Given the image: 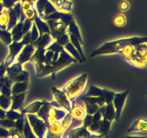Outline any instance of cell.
Here are the masks:
<instances>
[{
    "label": "cell",
    "instance_id": "6",
    "mask_svg": "<svg viewBox=\"0 0 147 138\" xmlns=\"http://www.w3.org/2000/svg\"><path fill=\"white\" fill-rule=\"evenodd\" d=\"M53 91L54 93L55 101L58 103V104L63 110L67 111V112L70 113L71 111V102L70 101L65 93L63 91L55 89V88L53 89Z\"/></svg>",
    "mask_w": 147,
    "mask_h": 138
},
{
    "label": "cell",
    "instance_id": "4",
    "mask_svg": "<svg viewBox=\"0 0 147 138\" xmlns=\"http://www.w3.org/2000/svg\"><path fill=\"white\" fill-rule=\"evenodd\" d=\"M129 91H126L123 93H115L113 101H112L115 111H116L115 120L118 121L120 119L121 114L122 113V110H123V106H124L125 101H126V97L129 94Z\"/></svg>",
    "mask_w": 147,
    "mask_h": 138
},
{
    "label": "cell",
    "instance_id": "15",
    "mask_svg": "<svg viewBox=\"0 0 147 138\" xmlns=\"http://www.w3.org/2000/svg\"><path fill=\"white\" fill-rule=\"evenodd\" d=\"M69 24H70V25H69V29H68L69 33L73 34V35H74L75 37L79 40V42H80L81 44H83V39H82L81 34H80V31H79V29L78 27L77 24H76L73 20L70 22Z\"/></svg>",
    "mask_w": 147,
    "mask_h": 138
},
{
    "label": "cell",
    "instance_id": "8",
    "mask_svg": "<svg viewBox=\"0 0 147 138\" xmlns=\"http://www.w3.org/2000/svg\"><path fill=\"white\" fill-rule=\"evenodd\" d=\"M22 50L20 53V54L19 55L17 59V62H16V63H20V64H22V63H25L26 61L30 60L32 55L33 53L35 51L36 48L33 46L32 44H28L25 45Z\"/></svg>",
    "mask_w": 147,
    "mask_h": 138
},
{
    "label": "cell",
    "instance_id": "18",
    "mask_svg": "<svg viewBox=\"0 0 147 138\" xmlns=\"http://www.w3.org/2000/svg\"><path fill=\"white\" fill-rule=\"evenodd\" d=\"M103 89H99L96 86H91L90 89L87 93L84 95L85 96H103Z\"/></svg>",
    "mask_w": 147,
    "mask_h": 138
},
{
    "label": "cell",
    "instance_id": "14",
    "mask_svg": "<svg viewBox=\"0 0 147 138\" xmlns=\"http://www.w3.org/2000/svg\"><path fill=\"white\" fill-rule=\"evenodd\" d=\"M35 24L37 25L39 34H40V36L44 34L50 33V28H49L48 25L45 22L42 21L40 18H38L37 17H35Z\"/></svg>",
    "mask_w": 147,
    "mask_h": 138
},
{
    "label": "cell",
    "instance_id": "24",
    "mask_svg": "<svg viewBox=\"0 0 147 138\" xmlns=\"http://www.w3.org/2000/svg\"><path fill=\"white\" fill-rule=\"evenodd\" d=\"M9 130L10 133L9 138H24L23 135H21L14 127L11 128Z\"/></svg>",
    "mask_w": 147,
    "mask_h": 138
},
{
    "label": "cell",
    "instance_id": "7",
    "mask_svg": "<svg viewBox=\"0 0 147 138\" xmlns=\"http://www.w3.org/2000/svg\"><path fill=\"white\" fill-rule=\"evenodd\" d=\"M24 46V44L22 42H14L11 45H10V53L9 55L7 57V60H6V65L7 66H10L11 64H13L14 61L16 60L17 55L21 52L22 49Z\"/></svg>",
    "mask_w": 147,
    "mask_h": 138
},
{
    "label": "cell",
    "instance_id": "17",
    "mask_svg": "<svg viewBox=\"0 0 147 138\" xmlns=\"http://www.w3.org/2000/svg\"><path fill=\"white\" fill-rule=\"evenodd\" d=\"M23 114L18 110H11L6 112V119H10L11 121H16L23 116Z\"/></svg>",
    "mask_w": 147,
    "mask_h": 138
},
{
    "label": "cell",
    "instance_id": "13",
    "mask_svg": "<svg viewBox=\"0 0 147 138\" xmlns=\"http://www.w3.org/2000/svg\"><path fill=\"white\" fill-rule=\"evenodd\" d=\"M27 89V83L26 81L16 82L11 87V93L13 95L26 92Z\"/></svg>",
    "mask_w": 147,
    "mask_h": 138
},
{
    "label": "cell",
    "instance_id": "25",
    "mask_svg": "<svg viewBox=\"0 0 147 138\" xmlns=\"http://www.w3.org/2000/svg\"><path fill=\"white\" fill-rule=\"evenodd\" d=\"M9 136H10L9 130L0 126V137L8 138L9 137Z\"/></svg>",
    "mask_w": 147,
    "mask_h": 138
},
{
    "label": "cell",
    "instance_id": "12",
    "mask_svg": "<svg viewBox=\"0 0 147 138\" xmlns=\"http://www.w3.org/2000/svg\"><path fill=\"white\" fill-rule=\"evenodd\" d=\"M45 101H37L33 102V103H30L28 106H27L25 109L22 110L21 112L23 114L37 113V112L40 110L41 106L45 103Z\"/></svg>",
    "mask_w": 147,
    "mask_h": 138
},
{
    "label": "cell",
    "instance_id": "21",
    "mask_svg": "<svg viewBox=\"0 0 147 138\" xmlns=\"http://www.w3.org/2000/svg\"><path fill=\"white\" fill-rule=\"evenodd\" d=\"M32 27L31 32H30V40L32 43L34 42L37 40L39 37V31L37 27H36L35 24H32Z\"/></svg>",
    "mask_w": 147,
    "mask_h": 138
},
{
    "label": "cell",
    "instance_id": "28",
    "mask_svg": "<svg viewBox=\"0 0 147 138\" xmlns=\"http://www.w3.org/2000/svg\"><path fill=\"white\" fill-rule=\"evenodd\" d=\"M103 137L104 136H103V135H94V134H92V135H90V136L86 137H84V138H103Z\"/></svg>",
    "mask_w": 147,
    "mask_h": 138
},
{
    "label": "cell",
    "instance_id": "1",
    "mask_svg": "<svg viewBox=\"0 0 147 138\" xmlns=\"http://www.w3.org/2000/svg\"><path fill=\"white\" fill-rule=\"evenodd\" d=\"M146 43V37H133L127 38L116 40L113 41L108 42L103 44L100 47L94 50L90 57H94L96 55L104 54H111V53H117L119 50H121L128 45H137L140 43Z\"/></svg>",
    "mask_w": 147,
    "mask_h": 138
},
{
    "label": "cell",
    "instance_id": "27",
    "mask_svg": "<svg viewBox=\"0 0 147 138\" xmlns=\"http://www.w3.org/2000/svg\"><path fill=\"white\" fill-rule=\"evenodd\" d=\"M6 119V112L0 108V119Z\"/></svg>",
    "mask_w": 147,
    "mask_h": 138
},
{
    "label": "cell",
    "instance_id": "3",
    "mask_svg": "<svg viewBox=\"0 0 147 138\" xmlns=\"http://www.w3.org/2000/svg\"><path fill=\"white\" fill-rule=\"evenodd\" d=\"M26 116L34 135L38 138H45L48 127L44 121L34 114H27Z\"/></svg>",
    "mask_w": 147,
    "mask_h": 138
},
{
    "label": "cell",
    "instance_id": "26",
    "mask_svg": "<svg viewBox=\"0 0 147 138\" xmlns=\"http://www.w3.org/2000/svg\"><path fill=\"white\" fill-rule=\"evenodd\" d=\"M129 7H130V4H129V2L126 1H122L120 4V9L122 11H126V10L129 9Z\"/></svg>",
    "mask_w": 147,
    "mask_h": 138
},
{
    "label": "cell",
    "instance_id": "11",
    "mask_svg": "<svg viewBox=\"0 0 147 138\" xmlns=\"http://www.w3.org/2000/svg\"><path fill=\"white\" fill-rule=\"evenodd\" d=\"M26 92L19 93V94L13 95L11 99V105L10 109L11 110H19L24 102V97H25Z\"/></svg>",
    "mask_w": 147,
    "mask_h": 138
},
{
    "label": "cell",
    "instance_id": "10",
    "mask_svg": "<svg viewBox=\"0 0 147 138\" xmlns=\"http://www.w3.org/2000/svg\"><path fill=\"white\" fill-rule=\"evenodd\" d=\"M146 121L144 119H139L134 122L131 127L128 130V132H146Z\"/></svg>",
    "mask_w": 147,
    "mask_h": 138
},
{
    "label": "cell",
    "instance_id": "5",
    "mask_svg": "<svg viewBox=\"0 0 147 138\" xmlns=\"http://www.w3.org/2000/svg\"><path fill=\"white\" fill-rule=\"evenodd\" d=\"M73 62H77V60H75L74 58L71 57L65 50L63 49L61 52H60V55H59V57L56 62H55L53 64H52L53 68V75L54 76L55 73L58 71L63 68L65 67L67 65L70 64V63H73Z\"/></svg>",
    "mask_w": 147,
    "mask_h": 138
},
{
    "label": "cell",
    "instance_id": "23",
    "mask_svg": "<svg viewBox=\"0 0 147 138\" xmlns=\"http://www.w3.org/2000/svg\"><path fill=\"white\" fill-rule=\"evenodd\" d=\"M92 122H93V115H90L87 114L83 120V126L88 129L91 125Z\"/></svg>",
    "mask_w": 147,
    "mask_h": 138
},
{
    "label": "cell",
    "instance_id": "29",
    "mask_svg": "<svg viewBox=\"0 0 147 138\" xmlns=\"http://www.w3.org/2000/svg\"><path fill=\"white\" fill-rule=\"evenodd\" d=\"M122 138H146V136H140V137H138V136H126V137H123Z\"/></svg>",
    "mask_w": 147,
    "mask_h": 138
},
{
    "label": "cell",
    "instance_id": "20",
    "mask_svg": "<svg viewBox=\"0 0 147 138\" xmlns=\"http://www.w3.org/2000/svg\"><path fill=\"white\" fill-rule=\"evenodd\" d=\"M0 126L5 129H9L13 128L14 126V121H11L8 119H0Z\"/></svg>",
    "mask_w": 147,
    "mask_h": 138
},
{
    "label": "cell",
    "instance_id": "16",
    "mask_svg": "<svg viewBox=\"0 0 147 138\" xmlns=\"http://www.w3.org/2000/svg\"><path fill=\"white\" fill-rule=\"evenodd\" d=\"M63 47H64V48H65L66 50H67V52H70V53H71L73 56H74L75 58L78 59V61L81 62V63L83 62V60H81V56L80 55V54L78 53V50H76L74 47H73V45L72 43H70V42H69V43H67L65 45L63 46Z\"/></svg>",
    "mask_w": 147,
    "mask_h": 138
},
{
    "label": "cell",
    "instance_id": "30",
    "mask_svg": "<svg viewBox=\"0 0 147 138\" xmlns=\"http://www.w3.org/2000/svg\"><path fill=\"white\" fill-rule=\"evenodd\" d=\"M0 138H1V137H0Z\"/></svg>",
    "mask_w": 147,
    "mask_h": 138
},
{
    "label": "cell",
    "instance_id": "9",
    "mask_svg": "<svg viewBox=\"0 0 147 138\" xmlns=\"http://www.w3.org/2000/svg\"><path fill=\"white\" fill-rule=\"evenodd\" d=\"M70 112H71L72 119H76V120L83 121L85 116L87 114L86 109L83 106L78 104H76L73 102L71 103V111Z\"/></svg>",
    "mask_w": 147,
    "mask_h": 138
},
{
    "label": "cell",
    "instance_id": "19",
    "mask_svg": "<svg viewBox=\"0 0 147 138\" xmlns=\"http://www.w3.org/2000/svg\"><path fill=\"white\" fill-rule=\"evenodd\" d=\"M56 42L62 46L65 45L67 43H68L69 42H70V37H69V34H67V32L60 34V35L59 36V37H57V38L56 39Z\"/></svg>",
    "mask_w": 147,
    "mask_h": 138
},
{
    "label": "cell",
    "instance_id": "2",
    "mask_svg": "<svg viewBox=\"0 0 147 138\" xmlns=\"http://www.w3.org/2000/svg\"><path fill=\"white\" fill-rule=\"evenodd\" d=\"M86 80L87 74L85 73L65 85L62 91L65 93L68 99L70 100V102L74 101L83 92L86 86Z\"/></svg>",
    "mask_w": 147,
    "mask_h": 138
},
{
    "label": "cell",
    "instance_id": "22",
    "mask_svg": "<svg viewBox=\"0 0 147 138\" xmlns=\"http://www.w3.org/2000/svg\"><path fill=\"white\" fill-rule=\"evenodd\" d=\"M113 21H114V24L118 27H121V26L125 25L126 23V17L123 15L117 16Z\"/></svg>",
    "mask_w": 147,
    "mask_h": 138
}]
</instances>
